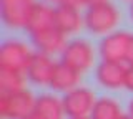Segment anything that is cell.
Returning <instances> with one entry per match:
<instances>
[{
	"instance_id": "obj_10",
	"label": "cell",
	"mask_w": 133,
	"mask_h": 119,
	"mask_svg": "<svg viewBox=\"0 0 133 119\" xmlns=\"http://www.w3.org/2000/svg\"><path fill=\"white\" fill-rule=\"evenodd\" d=\"M53 27H55V9L45 2H37L30 13L27 28H25L27 33L30 36H35Z\"/></svg>"
},
{
	"instance_id": "obj_26",
	"label": "cell",
	"mask_w": 133,
	"mask_h": 119,
	"mask_svg": "<svg viewBox=\"0 0 133 119\" xmlns=\"http://www.w3.org/2000/svg\"><path fill=\"white\" fill-rule=\"evenodd\" d=\"M127 2H133V0H127Z\"/></svg>"
},
{
	"instance_id": "obj_23",
	"label": "cell",
	"mask_w": 133,
	"mask_h": 119,
	"mask_svg": "<svg viewBox=\"0 0 133 119\" xmlns=\"http://www.w3.org/2000/svg\"><path fill=\"white\" fill-rule=\"evenodd\" d=\"M130 17H131V20H133V2H131V5H130Z\"/></svg>"
},
{
	"instance_id": "obj_8",
	"label": "cell",
	"mask_w": 133,
	"mask_h": 119,
	"mask_svg": "<svg viewBox=\"0 0 133 119\" xmlns=\"http://www.w3.org/2000/svg\"><path fill=\"white\" fill-rule=\"evenodd\" d=\"M127 69L123 63L116 61H102L97 66V81L107 89H118L125 88V78H127Z\"/></svg>"
},
{
	"instance_id": "obj_13",
	"label": "cell",
	"mask_w": 133,
	"mask_h": 119,
	"mask_svg": "<svg viewBox=\"0 0 133 119\" xmlns=\"http://www.w3.org/2000/svg\"><path fill=\"white\" fill-rule=\"evenodd\" d=\"M82 81V73H78L77 69H73L72 66L65 63H57L55 73H53L52 83H50V88L55 89V91H62V93H68L73 91V89L78 88Z\"/></svg>"
},
{
	"instance_id": "obj_16",
	"label": "cell",
	"mask_w": 133,
	"mask_h": 119,
	"mask_svg": "<svg viewBox=\"0 0 133 119\" xmlns=\"http://www.w3.org/2000/svg\"><path fill=\"white\" fill-rule=\"evenodd\" d=\"M25 89L23 73L0 69V94H14Z\"/></svg>"
},
{
	"instance_id": "obj_2",
	"label": "cell",
	"mask_w": 133,
	"mask_h": 119,
	"mask_svg": "<svg viewBox=\"0 0 133 119\" xmlns=\"http://www.w3.org/2000/svg\"><path fill=\"white\" fill-rule=\"evenodd\" d=\"M35 53L20 40H7L0 46V69L27 73Z\"/></svg>"
},
{
	"instance_id": "obj_21",
	"label": "cell",
	"mask_w": 133,
	"mask_h": 119,
	"mask_svg": "<svg viewBox=\"0 0 133 119\" xmlns=\"http://www.w3.org/2000/svg\"><path fill=\"white\" fill-rule=\"evenodd\" d=\"M128 116L133 117V99L130 101V104H128Z\"/></svg>"
},
{
	"instance_id": "obj_24",
	"label": "cell",
	"mask_w": 133,
	"mask_h": 119,
	"mask_svg": "<svg viewBox=\"0 0 133 119\" xmlns=\"http://www.w3.org/2000/svg\"><path fill=\"white\" fill-rule=\"evenodd\" d=\"M122 119H133V117H131V116H123Z\"/></svg>"
},
{
	"instance_id": "obj_19",
	"label": "cell",
	"mask_w": 133,
	"mask_h": 119,
	"mask_svg": "<svg viewBox=\"0 0 133 119\" xmlns=\"http://www.w3.org/2000/svg\"><path fill=\"white\" fill-rule=\"evenodd\" d=\"M127 61L130 65H133V35H131V40H130V46H128V55H127Z\"/></svg>"
},
{
	"instance_id": "obj_4",
	"label": "cell",
	"mask_w": 133,
	"mask_h": 119,
	"mask_svg": "<svg viewBox=\"0 0 133 119\" xmlns=\"http://www.w3.org/2000/svg\"><path fill=\"white\" fill-rule=\"evenodd\" d=\"M62 63L72 66L78 73H85L95 63V48L88 40L75 38L68 42L66 48L62 53Z\"/></svg>"
},
{
	"instance_id": "obj_14",
	"label": "cell",
	"mask_w": 133,
	"mask_h": 119,
	"mask_svg": "<svg viewBox=\"0 0 133 119\" xmlns=\"http://www.w3.org/2000/svg\"><path fill=\"white\" fill-rule=\"evenodd\" d=\"M35 114H38L42 119H63L66 116L63 101L53 94H42L37 98Z\"/></svg>"
},
{
	"instance_id": "obj_7",
	"label": "cell",
	"mask_w": 133,
	"mask_h": 119,
	"mask_svg": "<svg viewBox=\"0 0 133 119\" xmlns=\"http://www.w3.org/2000/svg\"><path fill=\"white\" fill-rule=\"evenodd\" d=\"M130 40L131 35L128 31H113V33L107 35L98 45L102 61H116V63L127 61Z\"/></svg>"
},
{
	"instance_id": "obj_15",
	"label": "cell",
	"mask_w": 133,
	"mask_h": 119,
	"mask_svg": "<svg viewBox=\"0 0 133 119\" xmlns=\"http://www.w3.org/2000/svg\"><path fill=\"white\" fill-rule=\"evenodd\" d=\"M122 117H123V114H122L120 104L113 98H108V96H103L100 99H97L95 108L90 116V119H122Z\"/></svg>"
},
{
	"instance_id": "obj_22",
	"label": "cell",
	"mask_w": 133,
	"mask_h": 119,
	"mask_svg": "<svg viewBox=\"0 0 133 119\" xmlns=\"http://www.w3.org/2000/svg\"><path fill=\"white\" fill-rule=\"evenodd\" d=\"M27 119H42V117L38 116V114H35V113H33V114H32V116H28Z\"/></svg>"
},
{
	"instance_id": "obj_3",
	"label": "cell",
	"mask_w": 133,
	"mask_h": 119,
	"mask_svg": "<svg viewBox=\"0 0 133 119\" xmlns=\"http://www.w3.org/2000/svg\"><path fill=\"white\" fill-rule=\"evenodd\" d=\"M37 98L30 91L0 94V114L5 119H27L35 113Z\"/></svg>"
},
{
	"instance_id": "obj_9",
	"label": "cell",
	"mask_w": 133,
	"mask_h": 119,
	"mask_svg": "<svg viewBox=\"0 0 133 119\" xmlns=\"http://www.w3.org/2000/svg\"><path fill=\"white\" fill-rule=\"evenodd\" d=\"M55 68H57V63L52 60V56L38 51V53H35L30 66L27 69V78L33 84L50 86L53 73H55Z\"/></svg>"
},
{
	"instance_id": "obj_20",
	"label": "cell",
	"mask_w": 133,
	"mask_h": 119,
	"mask_svg": "<svg viewBox=\"0 0 133 119\" xmlns=\"http://www.w3.org/2000/svg\"><path fill=\"white\" fill-rule=\"evenodd\" d=\"M102 3H108V0H85V5H87V7L102 5Z\"/></svg>"
},
{
	"instance_id": "obj_6",
	"label": "cell",
	"mask_w": 133,
	"mask_h": 119,
	"mask_svg": "<svg viewBox=\"0 0 133 119\" xmlns=\"http://www.w3.org/2000/svg\"><path fill=\"white\" fill-rule=\"evenodd\" d=\"M63 101V108H65V114L70 119L75 117H88L91 116V111L95 108V93L88 88H80L78 86L73 91L65 93V96L62 98Z\"/></svg>"
},
{
	"instance_id": "obj_17",
	"label": "cell",
	"mask_w": 133,
	"mask_h": 119,
	"mask_svg": "<svg viewBox=\"0 0 133 119\" xmlns=\"http://www.w3.org/2000/svg\"><path fill=\"white\" fill-rule=\"evenodd\" d=\"M47 2L55 3L57 7H60V5H70V7H77V9L85 5V0H47Z\"/></svg>"
},
{
	"instance_id": "obj_25",
	"label": "cell",
	"mask_w": 133,
	"mask_h": 119,
	"mask_svg": "<svg viewBox=\"0 0 133 119\" xmlns=\"http://www.w3.org/2000/svg\"><path fill=\"white\" fill-rule=\"evenodd\" d=\"M75 119H88V117H75Z\"/></svg>"
},
{
	"instance_id": "obj_12",
	"label": "cell",
	"mask_w": 133,
	"mask_h": 119,
	"mask_svg": "<svg viewBox=\"0 0 133 119\" xmlns=\"http://www.w3.org/2000/svg\"><path fill=\"white\" fill-rule=\"evenodd\" d=\"M32 40H33V45L37 46V50L48 56L57 55V53H63V50L68 45L66 43V35L62 33L57 27L32 36Z\"/></svg>"
},
{
	"instance_id": "obj_5",
	"label": "cell",
	"mask_w": 133,
	"mask_h": 119,
	"mask_svg": "<svg viewBox=\"0 0 133 119\" xmlns=\"http://www.w3.org/2000/svg\"><path fill=\"white\" fill-rule=\"evenodd\" d=\"M35 0H0V15L5 27L12 30L27 28Z\"/></svg>"
},
{
	"instance_id": "obj_18",
	"label": "cell",
	"mask_w": 133,
	"mask_h": 119,
	"mask_svg": "<svg viewBox=\"0 0 133 119\" xmlns=\"http://www.w3.org/2000/svg\"><path fill=\"white\" fill-rule=\"evenodd\" d=\"M125 88L133 93V65H130L127 69V78H125Z\"/></svg>"
},
{
	"instance_id": "obj_1",
	"label": "cell",
	"mask_w": 133,
	"mask_h": 119,
	"mask_svg": "<svg viewBox=\"0 0 133 119\" xmlns=\"http://www.w3.org/2000/svg\"><path fill=\"white\" fill-rule=\"evenodd\" d=\"M85 27L93 35L113 33V30L122 20L118 9L113 3H102V5L88 7L85 12Z\"/></svg>"
},
{
	"instance_id": "obj_11",
	"label": "cell",
	"mask_w": 133,
	"mask_h": 119,
	"mask_svg": "<svg viewBox=\"0 0 133 119\" xmlns=\"http://www.w3.org/2000/svg\"><path fill=\"white\" fill-rule=\"evenodd\" d=\"M85 25V17L80 13L77 7L70 5H60L55 7V27L62 33L72 35L82 30Z\"/></svg>"
}]
</instances>
